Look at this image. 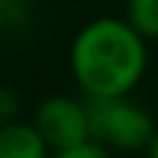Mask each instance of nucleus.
I'll list each match as a JSON object with an SVG mask.
<instances>
[{
    "instance_id": "3",
    "label": "nucleus",
    "mask_w": 158,
    "mask_h": 158,
    "mask_svg": "<svg viewBox=\"0 0 158 158\" xmlns=\"http://www.w3.org/2000/svg\"><path fill=\"white\" fill-rule=\"evenodd\" d=\"M31 122L36 125L42 139L47 142L50 153L92 139L86 100H78L72 94H47L36 106Z\"/></svg>"
},
{
    "instance_id": "7",
    "label": "nucleus",
    "mask_w": 158,
    "mask_h": 158,
    "mask_svg": "<svg viewBox=\"0 0 158 158\" xmlns=\"http://www.w3.org/2000/svg\"><path fill=\"white\" fill-rule=\"evenodd\" d=\"M19 117V94L8 86H0V122Z\"/></svg>"
},
{
    "instance_id": "4",
    "label": "nucleus",
    "mask_w": 158,
    "mask_h": 158,
    "mask_svg": "<svg viewBox=\"0 0 158 158\" xmlns=\"http://www.w3.org/2000/svg\"><path fill=\"white\" fill-rule=\"evenodd\" d=\"M0 158H50V147L31 119L0 122Z\"/></svg>"
},
{
    "instance_id": "2",
    "label": "nucleus",
    "mask_w": 158,
    "mask_h": 158,
    "mask_svg": "<svg viewBox=\"0 0 158 158\" xmlns=\"http://www.w3.org/2000/svg\"><path fill=\"white\" fill-rule=\"evenodd\" d=\"M89 108V131L92 139L106 144L111 153H139L147 150L153 133H156V119L153 114L128 100V94L119 97H86Z\"/></svg>"
},
{
    "instance_id": "6",
    "label": "nucleus",
    "mask_w": 158,
    "mask_h": 158,
    "mask_svg": "<svg viewBox=\"0 0 158 158\" xmlns=\"http://www.w3.org/2000/svg\"><path fill=\"white\" fill-rule=\"evenodd\" d=\"M50 158H114V153L106 144H100L94 139H86L81 144H72V147H64V150H53Z\"/></svg>"
},
{
    "instance_id": "1",
    "label": "nucleus",
    "mask_w": 158,
    "mask_h": 158,
    "mask_svg": "<svg viewBox=\"0 0 158 158\" xmlns=\"http://www.w3.org/2000/svg\"><path fill=\"white\" fill-rule=\"evenodd\" d=\"M69 69L86 97L131 94L147 72V39L125 17H97L75 33Z\"/></svg>"
},
{
    "instance_id": "8",
    "label": "nucleus",
    "mask_w": 158,
    "mask_h": 158,
    "mask_svg": "<svg viewBox=\"0 0 158 158\" xmlns=\"http://www.w3.org/2000/svg\"><path fill=\"white\" fill-rule=\"evenodd\" d=\"M144 153H147V158H158V128H156V133H153V139H150Z\"/></svg>"
},
{
    "instance_id": "5",
    "label": "nucleus",
    "mask_w": 158,
    "mask_h": 158,
    "mask_svg": "<svg viewBox=\"0 0 158 158\" xmlns=\"http://www.w3.org/2000/svg\"><path fill=\"white\" fill-rule=\"evenodd\" d=\"M125 19L147 42L158 39V0H128L125 3Z\"/></svg>"
}]
</instances>
